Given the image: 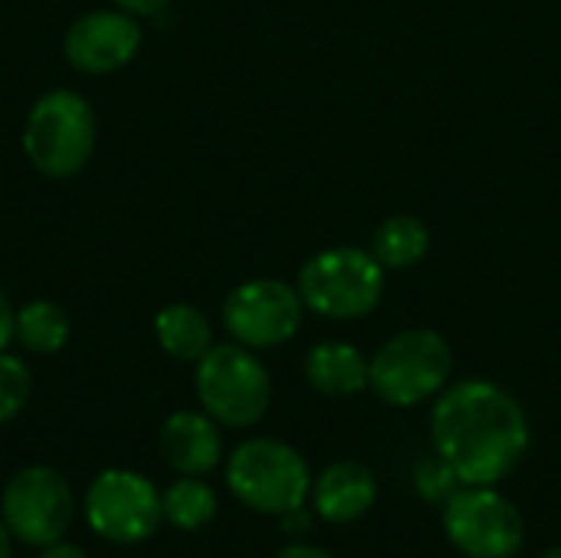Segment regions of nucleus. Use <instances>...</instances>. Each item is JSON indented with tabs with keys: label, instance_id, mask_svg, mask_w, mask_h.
<instances>
[{
	"label": "nucleus",
	"instance_id": "nucleus-1",
	"mask_svg": "<svg viewBox=\"0 0 561 558\" xmlns=\"http://www.w3.org/2000/svg\"><path fill=\"white\" fill-rule=\"evenodd\" d=\"M434 451L470 487H496L529 451V418L496 382L463 378L447 385L431 411Z\"/></svg>",
	"mask_w": 561,
	"mask_h": 558
},
{
	"label": "nucleus",
	"instance_id": "nucleus-2",
	"mask_svg": "<svg viewBox=\"0 0 561 558\" xmlns=\"http://www.w3.org/2000/svg\"><path fill=\"white\" fill-rule=\"evenodd\" d=\"M385 273L388 270L371 250L329 247L302 263L296 289L309 312L335 322H355L378 309L385 296Z\"/></svg>",
	"mask_w": 561,
	"mask_h": 558
},
{
	"label": "nucleus",
	"instance_id": "nucleus-3",
	"mask_svg": "<svg viewBox=\"0 0 561 558\" xmlns=\"http://www.w3.org/2000/svg\"><path fill=\"white\" fill-rule=\"evenodd\" d=\"M454 375V349L434 329H404L368 358V388L391 408L437 398Z\"/></svg>",
	"mask_w": 561,
	"mask_h": 558
},
{
	"label": "nucleus",
	"instance_id": "nucleus-4",
	"mask_svg": "<svg viewBox=\"0 0 561 558\" xmlns=\"http://www.w3.org/2000/svg\"><path fill=\"white\" fill-rule=\"evenodd\" d=\"M95 112L85 95L72 89H49L39 95L23 125V151L30 164L56 181L79 174L95 151Z\"/></svg>",
	"mask_w": 561,
	"mask_h": 558
},
{
	"label": "nucleus",
	"instance_id": "nucleus-5",
	"mask_svg": "<svg viewBox=\"0 0 561 558\" xmlns=\"http://www.w3.org/2000/svg\"><path fill=\"white\" fill-rule=\"evenodd\" d=\"M227 487L243 506L266 516H286L312 497V474L296 447L276 437H253L230 454Z\"/></svg>",
	"mask_w": 561,
	"mask_h": 558
},
{
	"label": "nucleus",
	"instance_id": "nucleus-6",
	"mask_svg": "<svg viewBox=\"0 0 561 558\" xmlns=\"http://www.w3.org/2000/svg\"><path fill=\"white\" fill-rule=\"evenodd\" d=\"M194 388L201 408L227 428H253L266 418L273 401V382L253 349L240 342L210 345L197 362Z\"/></svg>",
	"mask_w": 561,
	"mask_h": 558
},
{
	"label": "nucleus",
	"instance_id": "nucleus-7",
	"mask_svg": "<svg viewBox=\"0 0 561 558\" xmlns=\"http://www.w3.org/2000/svg\"><path fill=\"white\" fill-rule=\"evenodd\" d=\"M444 533L467 558H516L526 543V523L516 503L493 487L470 483L444 503Z\"/></svg>",
	"mask_w": 561,
	"mask_h": 558
},
{
	"label": "nucleus",
	"instance_id": "nucleus-8",
	"mask_svg": "<svg viewBox=\"0 0 561 558\" xmlns=\"http://www.w3.org/2000/svg\"><path fill=\"white\" fill-rule=\"evenodd\" d=\"M0 516L13 539L46 549L59 543L76 516L69 480L53 467H23L3 490Z\"/></svg>",
	"mask_w": 561,
	"mask_h": 558
},
{
	"label": "nucleus",
	"instance_id": "nucleus-9",
	"mask_svg": "<svg viewBox=\"0 0 561 558\" xmlns=\"http://www.w3.org/2000/svg\"><path fill=\"white\" fill-rule=\"evenodd\" d=\"M306 316V303L296 286L283 280H247L224 299L220 319L233 342L263 352L286 345Z\"/></svg>",
	"mask_w": 561,
	"mask_h": 558
},
{
	"label": "nucleus",
	"instance_id": "nucleus-10",
	"mask_svg": "<svg viewBox=\"0 0 561 558\" xmlns=\"http://www.w3.org/2000/svg\"><path fill=\"white\" fill-rule=\"evenodd\" d=\"M85 520L108 543H145L161 526V497L154 483L131 470H105L85 490Z\"/></svg>",
	"mask_w": 561,
	"mask_h": 558
},
{
	"label": "nucleus",
	"instance_id": "nucleus-11",
	"mask_svg": "<svg viewBox=\"0 0 561 558\" xmlns=\"http://www.w3.org/2000/svg\"><path fill=\"white\" fill-rule=\"evenodd\" d=\"M141 49V26L128 10H92L82 13L62 39V53L72 69L105 76L128 66Z\"/></svg>",
	"mask_w": 561,
	"mask_h": 558
},
{
	"label": "nucleus",
	"instance_id": "nucleus-12",
	"mask_svg": "<svg viewBox=\"0 0 561 558\" xmlns=\"http://www.w3.org/2000/svg\"><path fill=\"white\" fill-rule=\"evenodd\" d=\"M161 457L181 477H204L224 457V437L217 421L204 411H178L164 421L158 434Z\"/></svg>",
	"mask_w": 561,
	"mask_h": 558
},
{
	"label": "nucleus",
	"instance_id": "nucleus-13",
	"mask_svg": "<svg viewBox=\"0 0 561 558\" xmlns=\"http://www.w3.org/2000/svg\"><path fill=\"white\" fill-rule=\"evenodd\" d=\"M378 500V477L358 460H339L319 474L312 483L316 516L332 526H348L362 520Z\"/></svg>",
	"mask_w": 561,
	"mask_h": 558
},
{
	"label": "nucleus",
	"instance_id": "nucleus-14",
	"mask_svg": "<svg viewBox=\"0 0 561 558\" xmlns=\"http://www.w3.org/2000/svg\"><path fill=\"white\" fill-rule=\"evenodd\" d=\"M306 382L325 398H352L368 388V358L348 342H319L302 362Z\"/></svg>",
	"mask_w": 561,
	"mask_h": 558
},
{
	"label": "nucleus",
	"instance_id": "nucleus-15",
	"mask_svg": "<svg viewBox=\"0 0 561 558\" xmlns=\"http://www.w3.org/2000/svg\"><path fill=\"white\" fill-rule=\"evenodd\" d=\"M154 339L171 358L197 365L214 345V329L197 306L171 303L154 316Z\"/></svg>",
	"mask_w": 561,
	"mask_h": 558
},
{
	"label": "nucleus",
	"instance_id": "nucleus-16",
	"mask_svg": "<svg viewBox=\"0 0 561 558\" xmlns=\"http://www.w3.org/2000/svg\"><path fill=\"white\" fill-rule=\"evenodd\" d=\"M368 250L385 270H414L431 253V230L421 217L394 214L378 224Z\"/></svg>",
	"mask_w": 561,
	"mask_h": 558
},
{
	"label": "nucleus",
	"instance_id": "nucleus-17",
	"mask_svg": "<svg viewBox=\"0 0 561 558\" xmlns=\"http://www.w3.org/2000/svg\"><path fill=\"white\" fill-rule=\"evenodd\" d=\"M72 335L69 312L59 303L49 299H33L23 309H16L13 319V339L36 355H56Z\"/></svg>",
	"mask_w": 561,
	"mask_h": 558
},
{
	"label": "nucleus",
	"instance_id": "nucleus-18",
	"mask_svg": "<svg viewBox=\"0 0 561 558\" xmlns=\"http://www.w3.org/2000/svg\"><path fill=\"white\" fill-rule=\"evenodd\" d=\"M161 513L174 529H187V533L201 529L217 513V493L207 483H201L197 477H181L164 490Z\"/></svg>",
	"mask_w": 561,
	"mask_h": 558
},
{
	"label": "nucleus",
	"instance_id": "nucleus-19",
	"mask_svg": "<svg viewBox=\"0 0 561 558\" xmlns=\"http://www.w3.org/2000/svg\"><path fill=\"white\" fill-rule=\"evenodd\" d=\"M463 487V480L457 477V470L440 457H424L417 467H414V490L424 503H447L457 490Z\"/></svg>",
	"mask_w": 561,
	"mask_h": 558
},
{
	"label": "nucleus",
	"instance_id": "nucleus-20",
	"mask_svg": "<svg viewBox=\"0 0 561 558\" xmlns=\"http://www.w3.org/2000/svg\"><path fill=\"white\" fill-rule=\"evenodd\" d=\"M30 368L23 365V358L10 355V352H0V424L13 421L26 401H30Z\"/></svg>",
	"mask_w": 561,
	"mask_h": 558
},
{
	"label": "nucleus",
	"instance_id": "nucleus-21",
	"mask_svg": "<svg viewBox=\"0 0 561 558\" xmlns=\"http://www.w3.org/2000/svg\"><path fill=\"white\" fill-rule=\"evenodd\" d=\"M13 319H16V309L10 306L7 293L0 289V352L13 342Z\"/></svg>",
	"mask_w": 561,
	"mask_h": 558
},
{
	"label": "nucleus",
	"instance_id": "nucleus-22",
	"mask_svg": "<svg viewBox=\"0 0 561 558\" xmlns=\"http://www.w3.org/2000/svg\"><path fill=\"white\" fill-rule=\"evenodd\" d=\"M118 10H128L135 16H154L158 10H164L171 0H112Z\"/></svg>",
	"mask_w": 561,
	"mask_h": 558
},
{
	"label": "nucleus",
	"instance_id": "nucleus-23",
	"mask_svg": "<svg viewBox=\"0 0 561 558\" xmlns=\"http://www.w3.org/2000/svg\"><path fill=\"white\" fill-rule=\"evenodd\" d=\"M283 529H286L289 536H306V533L312 529V516L299 506V510H293V513L283 516Z\"/></svg>",
	"mask_w": 561,
	"mask_h": 558
},
{
	"label": "nucleus",
	"instance_id": "nucleus-24",
	"mask_svg": "<svg viewBox=\"0 0 561 558\" xmlns=\"http://www.w3.org/2000/svg\"><path fill=\"white\" fill-rule=\"evenodd\" d=\"M273 558H335L329 556L325 549H319V546H306V543H293V546H286V549H279Z\"/></svg>",
	"mask_w": 561,
	"mask_h": 558
},
{
	"label": "nucleus",
	"instance_id": "nucleus-25",
	"mask_svg": "<svg viewBox=\"0 0 561 558\" xmlns=\"http://www.w3.org/2000/svg\"><path fill=\"white\" fill-rule=\"evenodd\" d=\"M39 558H85V553L79 549V546H69V543H53V546H46Z\"/></svg>",
	"mask_w": 561,
	"mask_h": 558
},
{
	"label": "nucleus",
	"instance_id": "nucleus-26",
	"mask_svg": "<svg viewBox=\"0 0 561 558\" xmlns=\"http://www.w3.org/2000/svg\"><path fill=\"white\" fill-rule=\"evenodd\" d=\"M10 529H7V523H3V516H0V558H13V546H10Z\"/></svg>",
	"mask_w": 561,
	"mask_h": 558
},
{
	"label": "nucleus",
	"instance_id": "nucleus-27",
	"mask_svg": "<svg viewBox=\"0 0 561 558\" xmlns=\"http://www.w3.org/2000/svg\"><path fill=\"white\" fill-rule=\"evenodd\" d=\"M539 558H561V546H559V549H549L546 556H539Z\"/></svg>",
	"mask_w": 561,
	"mask_h": 558
}]
</instances>
